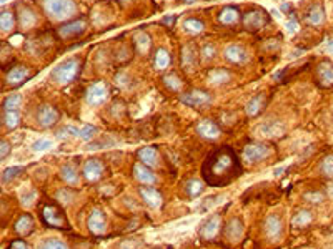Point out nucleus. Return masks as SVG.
I'll list each match as a JSON object with an SVG mask.
<instances>
[{
	"instance_id": "33",
	"label": "nucleus",
	"mask_w": 333,
	"mask_h": 249,
	"mask_svg": "<svg viewBox=\"0 0 333 249\" xmlns=\"http://www.w3.org/2000/svg\"><path fill=\"white\" fill-rule=\"evenodd\" d=\"M154 62H155V66H157L158 70H165L167 66L170 65V53L163 48H158L157 53H155Z\"/></svg>"
},
{
	"instance_id": "17",
	"label": "nucleus",
	"mask_w": 333,
	"mask_h": 249,
	"mask_svg": "<svg viewBox=\"0 0 333 249\" xmlns=\"http://www.w3.org/2000/svg\"><path fill=\"white\" fill-rule=\"evenodd\" d=\"M316 75H318V82L322 86H332L333 85V63L328 60L320 62L318 68H316Z\"/></svg>"
},
{
	"instance_id": "24",
	"label": "nucleus",
	"mask_w": 333,
	"mask_h": 249,
	"mask_svg": "<svg viewBox=\"0 0 333 249\" xmlns=\"http://www.w3.org/2000/svg\"><path fill=\"white\" fill-rule=\"evenodd\" d=\"M37 23V15L32 8L19 7V25L22 28H30Z\"/></svg>"
},
{
	"instance_id": "29",
	"label": "nucleus",
	"mask_w": 333,
	"mask_h": 249,
	"mask_svg": "<svg viewBox=\"0 0 333 249\" xmlns=\"http://www.w3.org/2000/svg\"><path fill=\"white\" fill-rule=\"evenodd\" d=\"M263 105H265V97L263 95H257V97L250 98V102L246 103L245 111L248 116H257L262 111Z\"/></svg>"
},
{
	"instance_id": "5",
	"label": "nucleus",
	"mask_w": 333,
	"mask_h": 249,
	"mask_svg": "<svg viewBox=\"0 0 333 249\" xmlns=\"http://www.w3.org/2000/svg\"><path fill=\"white\" fill-rule=\"evenodd\" d=\"M40 214H42V219L47 226L50 228H67V219H65L64 213L60 211V208H57L52 203H47L44 205V208L40 209Z\"/></svg>"
},
{
	"instance_id": "25",
	"label": "nucleus",
	"mask_w": 333,
	"mask_h": 249,
	"mask_svg": "<svg viewBox=\"0 0 333 249\" xmlns=\"http://www.w3.org/2000/svg\"><path fill=\"white\" fill-rule=\"evenodd\" d=\"M242 234H244V224L238 218H233L230 219L227 228H225V236L230 239V241H238L242 238Z\"/></svg>"
},
{
	"instance_id": "23",
	"label": "nucleus",
	"mask_w": 333,
	"mask_h": 249,
	"mask_svg": "<svg viewBox=\"0 0 333 249\" xmlns=\"http://www.w3.org/2000/svg\"><path fill=\"white\" fill-rule=\"evenodd\" d=\"M14 229L19 236H28L34 229V218L30 214H22L20 218L15 221Z\"/></svg>"
},
{
	"instance_id": "38",
	"label": "nucleus",
	"mask_w": 333,
	"mask_h": 249,
	"mask_svg": "<svg viewBox=\"0 0 333 249\" xmlns=\"http://www.w3.org/2000/svg\"><path fill=\"white\" fill-rule=\"evenodd\" d=\"M0 28H2V32H10L12 28H14V15L10 14V12H2V15H0Z\"/></svg>"
},
{
	"instance_id": "18",
	"label": "nucleus",
	"mask_w": 333,
	"mask_h": 249,
	"mask_svg": "<svg viewBox=\"0 0 333 249\" xmlns=\"http://www.w3.org/2000/svg\"><path fill=\"white\" fill-rule=\"evenodd\" d=\"M133 176L140 183H143V185H154V183H157V176H155V173L152 171L147 165H140V163L135 165Z\"/></svg>"
},
{
	"instance_id": "9",
	"label": "nucleus",
	"mask_w": 333,
	"mask_h": 249,
	"mask_svg": "<svg viewBox=\"0 0 333 249\" xmlns=\"http://www.w3.org/2000/svg\"><path fill=\"white\" fill-rule=\"evenodd\" d=\"M59 120H60L59 110L50 105H42L37 110V123L42 128H52Z\"/></svg>"
},
{
	"instance_id": "39",
	"label": "nucleus",
	"mask_w": 333,
	"mask_h": 249,
	"mask_svg": "<svg viewBox=\"0 0 333 249\" xmlns=\"http://www.w3.org/2000/svg\"><path fill=\"white\" fill-rule=\"evenodd\" d=\"M22 171H23L22 166H14V168H7L5 171L2 173V183H3V185H5V183H10L15 176H19V174L22 173Z\"/></svg>"
},
{
	"instance_id": "32",
	"label": "nucleus",
	"mask_w": 333,
	"mask_h": 249,
	"mask_svg": "<svg viewBox=\"0 0 333 249\" xmlns=\"http://www.w3.org/2000/svg\"><path fill=\"white\" fill-rule=\"evenodd\" d=\"M311 219H313V214L307 209H302L293 216L291 224H293V228H303V226H307L308 223H311Z\"/></svg>"
},
{
	"instance_id": "26",
	"label": "nucleus",
	"mask_w": 333,
	"mask_h": 249,
	"mask_svg": "<svg viewBox=\"0 0 333 249\" xmlns=\"http://www.w3.org/2000/svg\"><path fill=\"white\" fill-rule=\"evenodd\" d=\"M60 176H62V180L65 183H68V185H77V183H79V171H77L75 165H72V163H65L62 166Z\"/></svg>"
},
{
	"instance_id": "44",
	"label": "nucleus",
	"mask_w": 333,
	"mask_h": 249,
	"mask_svg": "<svg viewBox=\"0 0 333 249\" xmlns=\"http://www.w3.org/2000/svg\"><path fill=\"white\" fill-rule=\"evenodd\" d=\"M52 146V143L48 140H37L34 143V146H32V149L34 151H44V149H48Z\"/></svg>"
},
{
	"instance_id": "20",
	"label": "nucleus",
	"mask_w": 333,
	"mask_h": 249,
	"mask_svg": "<svg viewBox=\"0 0 333 249\" xmlns=\"http://www.w3.org/2000/svg\"><path fill=\"white\" fill-rule=\"evenodd\" d=\"M140 196L143 198V201H145L147 205H149L150 208H155V209L162 206V203H163L162 194H160L155 188H145V186H142Z\"/></svg>"
},
{
	"instance_id": "49",
	"label": "nucleus",
	"mask_w": 333,
	"mask_h": 249,
	"mask_svg": "<svg viewBox=\"0 0 333 249\" xmlns=\"http://www.w3.org/2000/svg\"><path fill=\"white\" fill-rule=\"evenodd\" d=\"M305 198L307 199H311V201H322V199H323L322 194H307Z\"/></svg>"
},
{
	"instance_id": "8",
	"label": "nucleus",
	"mask_w": 333,
	"mask_h": 249,
	"mask_svg": "<svg viewBox=\"0 0 333 249\" xmlns=\"http://www.w3.org/2000/svg\"><path fill=\"white\" fill-rule=\"evenodd\" d=\"M242 20H244V27L246 30H258V28L265 27L268 23V15H266L265 10L253 8V10L246 12Z\"/></svg>"
},
{
	"instance_id": "15",
	"label": "nucleus",
	"mask_w": 333,
	"mask_h": 249,
	"mask_svg": "<svg viewBox=\"0 0 333 249\" xmlns=\"http://www.w3.org/2000/svg\"><path fill=\"white\" fill-rule=\"evenodd\" d=\"M197 133L205 140H217L220 136V128L213 120H202L197 124Z\"/></svg>"
},
{
	"instance_id": "46",
	"label": "nucleus",
	"mask_w": 333,
	"mask_h": 249,
	"mask_svg": "<svg viewBox=\"0 0 333 249\" xmlns=\"http://www.w3.org/2000/svg\"><path fill=\"white\" fill-rule=\"evenodd\" d=\"M0 149H2V151H0V158H2V160H5V158L10 155V143H9V141H7V140L0 141Z\"/></svg>"
},
{
	"instance_id": "36",
	"label": "nucleus",
	"mask_w": 333,
	"mask_h": 249,
	"mask_svg": "<svg viewBox=\"0 0 333 249\" xmlns=\"http://www.w3.org/2000/svg\"><path fill=\"white\" fill-rule=\"evenodd\" d=\"M135 45H137V48L140 50L142 53H145L147 50L150 48V37L147 35L145 32H138L137 35H135Z\"/></svg>"
},
{
	"instance_id": "22",
	"label": "nucleus",
	"mask_w": 333,
	"mask_h": 249,
	"mask_svg": "<svg viewBox=\"0 0 333 249\" xmlns=\"http://www.w3.org/2000/svg\"><path fill=\"white\" fill-rule=\"evenodd\" d=\"M138 158H140V161L143 165L150 166V168L158 166V163H160L158 151H157V148H154V146H145V148L138 149Z\"/></svg>"
},
{
	"instance_id": "11",
	"label": "nucleus",
	"mask_w": 333,
	"mask_h": 249,
	"mask_svg": "<svg viewBox=\"0 0 333 249\" xmlns=\"http://www.w3.org/2000/svg\"><path fill=\"white\" fill-rule=\"evenodd\" d=\"M87 226L89 231L92 232L93 236H102L105 234L107 231V218L102 209H93L90 213L89 219H87Z\"/></svg>"
},
{
	"instance_id": "42",
	"label": "nucleus",
	"mask_w": 333,
	"mask_h": 249,
	"mask_svg": "<svg viewBox=\"0 0 333 249\" xmlns=\"http://www.w3.org/2000/svg\"><path fill=\"white\" fill-rule=\"evenodd\" d=\"M97 133V128L92 126V124H85L84 128H80V136L82 140H92V136Z\"/></svg>"
},
{
	"instance_id": "37",
	"label": "nucleus",
	"mask_w": 333,
	"mask_h": 249,
	"mask_svg": "<svg viewBox=\"0 0 333 249\" xmlns=\"http://www.w3.org/2000/svg\"><path fill=\"white\" fill-rule=\"evenodd\" d=\"M163 83H165L167 88H170L172 91H178L183 86V82L180 80L177 75H174V73H170V75H167V77H163Z\"/></svg>"
},
{
	"instance_id": "4",
	"label": "nucleus",
	"mask_w": 333,
	"mask_h": 249,
	"mask_svg": "<svg viewBox=\"0 0 333 249\" xmlns=\"http://www.w3.org/2000/svg\"><path fill=\"white\" fill-rule=\"evenodd\" d=\"M273 153V148L266 143H248L244 148V160L245 163L253 165L258 161L266 160Z\"/></svg>"
},
{
	"instance_id": "14",
	"label": "nucleus",
	"mask_w": 333,
	"mask_h": 249,
	"mask_svg": "<svg viewBox=\"0 0 333 249\" xmlns=\"http://www.w3.org/2000/svg\"><path fill=\"white\" fill-rule=\"evenodd\" d=\"M225 58L233 65H244L248 62V53H246V50L244 47L232 43L225 48Z\"/></svg>"
},
{
	"instance_id": "16",
	"label": "nucleus",
	"mask_w": 333,
	"mask_h": 249,
	"mask_svg": "<svg viewBox=\"0 0 333 249\" xmlns=\"http://www.w3.org/2000/svg\"><path fill=\"white\" fill-rule=\"evenodd\" d=\"M85 28H87V22H85L84 19H79V20H73V22L62 25L59 28V35L64 37V39H70V37L80 35Z\"/></svg>"
},
{
	"instance_id": "40",
	"label": "nucleus",
	"mask_w": 333,
	"mask_h": 249,
	"mask_svg": "<svg viewBox=\"0 0 333 249\" xmlns=\"http://www.w3.org/2000/svg\"><path fill=\"white\" fill-rule=\"evenodd\" d=\"M22 103V97L20 95H10V97L5 98L3 102V110H17Z\"/></svg>"
},
{
	"instance_id": "35",
	"label": "nucleus",
	"mask_w": 333,
	"mask_h": 249,
	"mask_svg": "<svg viewBox=\"0 0 333 249\" xmlns=\"http://www.w3.org/2000/svg\"><path fill=\"white\" fill-rule=\"evenodd\" d=\"M37 249H68V246L64 243V241H60L57 238H48V239L42 241Z\"/></svg>"
},
{
	"instance_id": "31",
	"label": "nucleus",
	"mask_w": 333,
	"mask_h": 249,
	"mask_svg": "<svg viewBox=\"0 0 333 249\" xmlns=\"http://www.w3.org/2000/svg\"><path fill=\"white\" fill-rule=\"evenodd\" d=\"M185 191H187V194L190 198L200 196V194L203 193V183L197 180V178H192V180H188L187 185H185Z\"/></svg>"
},
{
	"instance_id": "52",
	"label": "nucleus",
	"mask_w": 333,
	"mask_h": 249,
	"mask_svg": "<svg viewBox=\"0 0 333 249\" xmlns=\"http://www.w3.org/2000/svg\"><path fill=\"white\" fill-rule=\"evenodd\" d=\"M183 2H187V3H190V2H195V0H183Z\"/></svg>"
},
{
	"instance_id": "1",
	"label": "nucleus",
	"mask_w": 333,
	"mask_h": 249,
	"mask_svg": "<svg viewBox=\"0 0 333 249\" xmlns=\"http://www.w3.org/2000/svg\"><path fill=\"white\" fill-rule=\"evenodd\" d=\"M242 173V166L238 156L233 153L232 148L223 146L219 148L205 160L202 174L207 185L220 188L235 181Z\"/></svg>"
},
{
	"instance_id": "41",
	"label": "nucleus",
	"mask_w": 333,
	"mask_h": 249,
	"mask_svg": "<svg viewBox=\"0 0 333 249\" xmlns=\"http://www.w3.org/2000/svg\"><path fill=\"white\" fill-rule=\"evenodd\" d=\"M322 173L328 180H333V155H328L322 161Z\"/></svg>"
},
{
	"instance_id": "34",
	"label": "nucleus",
	"mask_w": 333,
	"mask_h": 249,
	"mask_svg": "<svg viewBox=\"0 0 333 249\" xmlns=\"http://www.w3.org/2000/svg\"><path fill=\"white\" fill-rule=\"evenodd\" d=\"M183 28L185 32L192 33V35H199V33L203 32V23L199 19H187L183 22Z\"/></svg>"
},
{
	"instance_id": "45",
	"label": "nucleus",
	"mask_w": 333,
	"mask_h": 249,
	"mask_svg": "<svg viewBox=\"0 0 333 249\" xmlns=\"http://www.w3.org/2000/svg\"><path fill=\"white\" fill-rule=\"evenodd\" d=\"M202 57L203 58H207V60H212L213 57H215V47L213 45H203V48H202Z\"/></svg>"
},
{
	"instance_id": "28",
	"label": "nucleus",
	"mask_w": 333,
	"mask_h": 249,
	"mask_svg": "<svg viewBox=\"0 0 333 249\" xmlns=\"http://www.w3.org/2000/svg\"><path fill=\"white\" fill-rule=\"evenodd\" d=\"M230 78H232V75H230L227 70H212V72L208 73L207 80L210 85L217 86V85H225V83H228Z\"/></svg>"
},
{
	"instance_id": "3",
	"label": "nucleus",
	"mask_w": 333,
	"mask_h": 249,
	"mask_svg": "<svg viewBox=\"0 0 333 249\" xmlns=\"http://www.w3.org/2000/svg\"><path fill=\"white\" fill-rule=\"evenodd\" d=\"M80 70V60L79 58H72V60L62 62L60 65H57L52 72V78L59 85H68L72 80H75V77L79 75Z\"/></svg>"
},
{
	"instance_id": "19",
	"label": "nucleus",
	"mask_w": 333,
	"mask_h": 249,
	"mask_svg": "<svg viewBox=\"0 0 333 249\" xmlns=\"http://www.w3.org/2000/svg\"><path fill=\"white\" fill-rule=\"evenodd\" d=\"M219 229H220V218L215 214L203 223V226L200 228V236H202L203 239H213L217 236V232H219Z\"/></svg>"
},
{
	"instance_id": "48",
	"label": "nucleus",
	"mask_w": 333,
	"mask_h": 249,
	"mask_svg": "<svg viewBox=\"0 0 333 249\" xmlns=\"http://www.w3.org/2000/svg\"><path fill=\"white\" fill-rule=\"evenodd\" d=\"M295 30H297V20H295V19H291L290 22L287 23V32L293 33Z\"/></svg>"
},
{
	"instance_id": "51",
	"label": "nucleus",
	"mask_w": 333,
	"mask_h": 249,
	"mask_svg": "<svg viewBox=\"0 0 333 249\" xmlns=\"http://www.w3.org/2000/svg\"><path fill=\"white\" fill-rule=\"evenodd\" d=\"M174 22V17H167V20H163V25H170Z\"/></svg>"
},
{
	"instance_id": "7",
	"label": "nucleus",
	"mask_w": 333,
	"mask_h": 249,
	"mask_svg": "<svg viewBox=\"0 0 333 249\" xmlns=\"http://www.w3.org/2000/svg\"><path fill=\"white\" fill-rule=\"evenodd\" d=\"M180 102L192 108H205L207 105H210L212 98L207 91L192 90V91H188V93H183L182 97H180Z\"/></svg>"
},
{
	"instance_id": "12",
	"label": "nucleus",
	"mask_w": 333,
	"mask_h": 249,
	"mask_svg": "<svg viewBox=\"0 0 333 249\" xmlns=\"http://www.w3.org/2000/svg\"><path fill=\"white\" fill-rule=\"evenodd\" d=\"M28 77H30V70L23 65H17L12 70H9V73H7V77H5V82L9 86H20L23 82L28 80Z\"/></svg>"
},
{
	"instance_id": "47",
	"label": "nucleus",
	"mask_w": 333,
	"mask_h": 249,
	"mask_svg": "<svg viewBox=\"0 0 333 249\" xmlns=\"http://www.w3.org/2000/svg\"><path fill=\"white\" fill-rule=\"evenodd\" d=\"M10 249H28V246H27V243L17 239V241H14V243L10 244Z\"/></svg>"
},
{
	"instance_id": "43",
	"label": "nucleus",
	"mask_w": 333,
	"mask_h": 249,
	"mask_svg": "<svg viewBox=\"0 0 333 249\" xmlns=\"http://www.w3.org/2000/svg\"><path fill=\"white\" fill-rule=\"evenodd\" d=\"M193 55H195V53H193V48H190V47H185L183 48V65H193L195 63V60H193Z\"/></svg>"
},
{
	"instance_id": "10",
	"label": "nucleus",
	"mask_w": 333,
	"mask_h": 249,
	"mask_svg": "<svg viewBox=\"0 0 333 249\" xmlns=\"http://www.w3.org/2000/svg\"><path fill=\"white\" fill-rule=\"evenodd\" d=\"M82 173H84L85 181L89 183H95L102 178L104 174V163H102L98 158H90L84 163V168H82Z\"/></svg>"
},
{
	"instance_id": "50",
	"label": "nucleus",
	"mask_w": 333,
	"mask_h": 249,
	"mask_svg": "<svg viewBox=\"0 0 333 249\" xmlns=\"http://www.w3.org/2000/svg\"><path fill=\"white\" fill-rule=\"evenodd\" d=\"M327 52L330 53V55H333V40L327 43Z\"/></svg>"
},
{
	"instance_id": "30",
	"label": "nucleus",
	"mask_w": 333,
	"mask_h": 249,
	"mask_svg": "<svg viewBox=\"0 0 333 249\" xmlns=\"http://www.w3.org/2000/svg\"><path fill=\"white\" fill-rule=\"evenodd\" d=\"M19 122H20V115H19L17 110H3L2 123L7 130H14V128H17Z\"/></svg>"
},
{
	"instance_id": "6",
	"label": "nucleus",
	"mask_w": 333,
	"mask_h": 249,
	"mask_svg": "<svg viewBox=\"0 0 333 249\" xmlns=\"http://www.w3.org/2000/svg\"><path fill=\"white\" fill-rule=\"evenodd\" d=\"M107 97H109V88H107L104 82H95L85 91V102H87L90 106L102 105L107 100Z\"/></svg>"
},
{
	"instance_id": "21",
	"label": "nucleus",
	"mask_w": 333,
	"mask_h": 249,
	"mask_svg": "<svg viewBox=\"0 0 333 249\" xmlns=\"http://www.w3.org/2000/svg\"><path fill=\"white\" fill-rule=\"evenodd\" d=\"M238 19H240V12H238L237 7H225L222 8V12L219 14V17H217V20H219V23L222 25H235L238 22Z\"/></svg>"
},
{
	"instance_id": "2",
	"label": "nucleus",
	"mask_w": 333,
	"mask_h": 249,
	"mask_svg": "<svg viewBox=\"0 0 333 249\" xmlns=\"http://www.w3.org/2000/svg\"><path fill=\"white\" fill-rule=\"evenodd\" d=\"M45 14L57 22H65L77 14V5L73 0H44Z\"/></svg>"
},
{
	"instance_id": "27",
	"label": "nucleus",
	"mask_w": 333,
	"mask_h": 249,
	"mask_svg": "<svg viewBox=\"0 0 333 249\" xmlns=\"http://www.w3.org/2000/svg\"><path fill=\"white\" fill-rule=\"evenodd\" d=\"M305 19L310 25H322L325 19V12L322 5H311L305 14Z\"/></svg>"
},
{
	"instance_id": "13",
	"label": "nucleus",
	"mask_w": 333,
	"mask_h": 249,
	"mask_svg": "<svg viewBox=\"0 0 333 249\" xmlns=\"http://www.w3.org/2000/svg\"><path fill=\"white\" fill-rule=\"evenodd\" d=\"M263 232L268 239L277 241L282 236V219L278 216H268V218L263 221Z\"/></svg>"
}]
</instances>
